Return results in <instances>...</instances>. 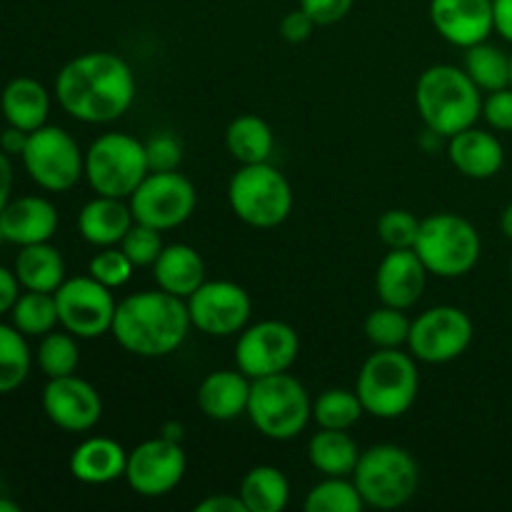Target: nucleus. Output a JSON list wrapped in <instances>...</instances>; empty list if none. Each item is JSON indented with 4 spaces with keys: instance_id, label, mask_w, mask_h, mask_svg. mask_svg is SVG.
Listing matches in <instances>:
<instances>
[{
    "instance_id": "3c124183",
    "label": "nucleus",
    "mask_w": 512,
    "mask_h": 512,
    "mask_svg": "<svg viewBox=\"0 0 512 512\" xmlns=\"http://www.w3.org/2000/svg\"><path fill=\"white\" fill-rule=\"evenodd\" d=\"M500 230L508 240H512V203L505 205V210L500 213Z\"/></svg>"
},
{
    "instance_id": "412c9836",
    "label": "nucleus",
    "mask_w": 512,
    "mask_h": 512,
    "mask_svg": "<svg viewBox=\"0 0 512 512\" xmlns=\"http://www.w3.org/2000/svg\"><path fill=\"white\" fill-rule=\"evenodd\" d=\"M448 158L465 178L488 180L503 170L505 148L498 135L473 125L448 138Z\"/></svg>"
},
{
    "instance_id": "2f4dec72",
    "label": "nucleus",
    "mask_w": 512,
    "mask_h": 512,
    "mask_svg": "<svg viewBox=\"0 0 512 512\" xmlns=\"http://www.w3.org/2000/svg\"><path fill=\"white\" fill-rule=\"evenodd\" d=\"M13 325L25 335V338H43L58 320V305H55V293H38V290H25L18 295L13 310H10Z\"/></svg>"
},
{
    "instance_id": "f3484780",
    "label": "nucleus",
    "mask_w": 512,
    "mask_h": 512,
    "mask_svg": "<svg viewBox=\"0 0 512 512\" xmlns=\"http://www.w3.org/2000/svg\"><path fill=\"white\" fill-rule=\"evenodd\" d=\"M43 410L55 428L65 433H88L103 418V398L93 383L73 373L48 378L43 388Z\"/></svg>"
},
{
    "instance_id": "de8ad7c7",
    "label": "nucleus",
    "mask_w": 512,
    "mask_h": 512,
    "mask_svg": "<svg viewBox=\"0 0 512 512\" xmlns=\"http://www.w3.org/2000/svg\"><path fill=\"white\" fill-rule=\"evenodd\" d=\"M495 33L512 43V0H493Z\"/></svg>"
},
{
    "instance_id": "1a4fd4ad",
    "label": "nucleus",
    "mask_w": 512,
    "mask_h": 512,
    "mask_svg": "<svg viewBox=\"0 0 512 512\" xmlns=\"http://www.w3.org/2000/svg\"><path fill=\"white\" fill-rule=\"evenodd\" d=\"M148 173L145 143L128 133H103L85 153V178L98 195L128 200Z\"/></svg>"
},
{
    "instance_id": "bb28decb",
    "label": "nucleus",
    "mask_w": 512,
    "mask_h": 512,
    "mask_svg": "<svg viewBox=\"0 0 512 512\" xmlns=\"http://www.w3.org/2000/svg\"><path fill=\"white\" fill-rule=\"evenodd\" d=\"M308 460L325 478H353L360 448L348 430L320 428L308 440Z\"/></svg>"
},
{
    "instance_id": "aec40b11",
    "label": "nucleus",
    "mask_w": 512,
    "mask_h": 512,
    "mask_svg": "<svg viewBox=\"0 0 512 512\" xmlns=\"http://www.w3.org/2000/svg\"><path fill=\"white\" fill-rule=\"evenodd\" d=\"M55 230H58V210L48 198H40V195L10 200L0 213V238L18 248L50 243Z\"/></svg>"
},
{
    "instance_id": "6e6552de",
    "label": "nucleus",
    "mask_w": 512,
    "mask_h": 512,
    "mask_svg": "<svg viewBox=\"0 0 512 512\" xmlns=\"http://www.w3.org/2000/svg\"><path fill=\"white\" fill-rule=\"evenodd\" d=\"M365 505L375 510H395L415 498L420 468L413 455L393 443H380L363 450L353 473Z\"/></svg>"
},
{
    "instance_id": "c9c22d12",
    "label": "nucleus",
    "mask_w": 512,
    "mask_h": 512,
    "mask_svg": "<svg viewBox=\"0 0 512 512\" xmlns=\"http://www.w3.org/2000/svg\"><path fill=\"white\" fill-rule=\"evenodd\" d=\"M38 365L45 373V378H63V375H73L80 365L78 338H75L73 333H68V330H63V333L50 330L48 335L40 338Z\"/></svg>"
},
{
    "instance_id": "6e6d98bb",
    "label": "nucleus",
    "mask_w": 512,
    "mask_h": 512,
    "mask_svg": "<svg viewBox=\"0 0 512 512\" xmlns=\"http://www.w3.org/2000/svg\"><path fill=\"white\" fill-rule=\"evenodd\" d=\"M510 280H512V258H510Z\"/></svg>"
},
{
    "instance_id": "423d86ee",
    "label": "nucleus",
    "mask_w": 512,
    "mask_h": 512,
    "mask_svg": "<svg viewBox=\"0 0 512 512\" xmlns=\"http://www.w3.org/2000/svg\"><path fill=\"white\" fill-rule=\"evenodd\" d=\"M415 253L430 275L438 278H463L473 273L480 260L483 240L468 218L455 213H433L420 220Z\"/></svg>"
},
{
    "instance_id": "2eb2a0df",
    "label": "nucleus",
    "mask_w": 512,
    "mask_h": 512,
    "mask_svg": "<svg viewBox=\"0 0 512 512\" xmlns=\"http://www.w3.org/2000/svg\"><path fill=\"white\" fill-rule=\"evenodd\" d=\"M193 328L210 338H230L248 328L253 300L243 285L233 280H205L188 300Z\"/></svg>"
},
{
    "instance_id": "4be33fe9",
    "label": "nucleus",
    "mask_w": 512,
    "mask_h": 512,
    "mask_svg": "<svg viewBox=\"0 0 512 512\" xmlns=\"http://www.w3.org/2000/svg\"><path fill=\"white\" fill-rule=\"evenodd\" d=\"M250 388H253V380L243 370H215L205 375L195 400L205 418L215 423H230L248 413Z\"/></svg>"
},
{
    "instance_id": "f03ea898",
    "label": "nucleus",
    "mask_w": 512,
    "mask_h": 512,
    "mask_svg": "<svg viewBox=\"0 0 512 512\" xmlns=\"http://www.w3.org/2000/svg\"><path fill=\"white\" fill-rule=\"evenodd\" d=\"M190 328L188 303L158 288L120 300L110 333L130 355L165 358L185 343Z\"/></svg>"
},
{
    "instance_id": "a211bd4d",
    "label": "nucleus",
    "mask_w": 512,
    "mask_h": 512,
    "mask_svg": "<svg viewBox=\"0 0 512 512\" xmlns=\"http://www.w3.org/2000/svg\"><path fill=\"white\" fill-rule=\"evenodd\" d=\"M430 23L455 48H470L495 33L493 0H430Z\"/></svg>"
},
{
    "instance_id": "c756f323",
    "label": "nucleus",
    "mask_w": 512,
    "mask_h": 512,
    "mask_svg": "<svg viewBox=\"0 0 512 512\" xmlns=\"http://www.w3.org/2000/svg\"><path fill=\"white\" fill-rule=\"evenodd\" d=\"M225 148L240 165L268 163L275 150L273 128L258 115H238L225 130Z\"/></svg>"
},
{
    "instance_id": "dca6fc26",
    "label": "nucleus",
    "mask_w": 512,
    "mask_h": 512,
    "mask_svg": "<svg viewBox=\"0 0 512 512\" xmlns=\"http://www.w3.org/2000/svg\"><path fill=\"white\" fill-rule=\"evenodd\" d=\"M188 458L183 445L168 438H150L128 453L125 483L140 498H163L173 493L185 478Z\"/></svg>"
},
{
    "instance_id": "864d4df0",
    "label": "nucleus",
    "mask_w": 512,
    "mask_h": 512,
    "mask_svg": "<svg viewBox=\"0 0 512 512\" xmlns=\"http://www.w3.org/2000/svg\"><path fill=\"white\" fill-rule=\"evenodd\" d=\"M0 512H20V505L8 498H0Z\"/></svg>"
},
{
    "instance_id": "c85d7f7f",
    "label": "nucleus",
    "mask_w": 512,
    "mask_h": 512,
    "mask_svg": "<svg viewBox=\"0 0 512 512\" xmlns=\"http://www.w3.org/2000/svg\"><path fill=\"white\" fill-rule=\"evenodd\" d=\"M238 495L248 512H283L290 503V483L275 465H255L240 480Z\"/></svg>"
},
{
    "instance_id": "20e7f679",
    "label": "nucleus",
    "mask_w": 512,
    "mask_h": 512,
    "mask_svg": "<svg viewBox=\"0 0 512 512\" xmlns=\"http://www.w3.org/2000/svg\"><path fill=\"white\" fill-rule=\"evenodd\" d=\"M365 413L378 420H398L415 405L420 393L418 360L403 348H375L355 383Z\"/></svg>"
},
{
    "instance_id": "cd10ccee",
    "label": "nucleus",
    "mask_w": 512,
    "mask_h": 512,
    "mask_svg": "<svg viewBox=\"0 0 512 512\" xmlns=\"http://www.w3.org/2000/svg\"><path fill=\"white\" fill-rule=\"evenodd\" d=\"M15 278L20 288L55 293L65 283V260L50 243H35L20 248L15 255Z\"/></svg>"
},
{
    "instance_id": "5fc2aeb1",
    "label": "nucleus",
    "mask_w": 512,
    "mask_h": 512,
    "mask_svg": "<svg viewBox=\"0 0 512 512\" xmlns=\"http://www.w3.org/2000/svg\"><path fill=\"white\" fill-rule=\"evenodd\" d=\"M510 88H512V53H510Z\"/></svg>"
},
{
    "instance_id": "473e14b6",
    "label": "nucleus",
    "mask_w": 512,
    "mask_h": 512,
    "mask_svg": "<svg viewBox=\"0 0 512 512\" xmlns=\"http://www.w3.org/2000/svg\"><path fill=\"white\" fill-rule=\"evenodd\" d=\"M30 348L15 325L0 323V395L18 390L30 375Z\"/></svg>"
},
{
    "instance_id": "79ce46f5",
    "label": "nucleus",
    "mask_w": 512,
    "mask_h": 512,
    "mask_svg": "<svg viewBox=\"0 0 512 512\" xmlns=\"http://www.w3.org/2000/svg\"><path fill=\"white\" fill-rule=\"evenodd\" d=\"M483 118L498 133H512V88H500L483 100Z\"/></svg>"
},
{
    "instance_id": "72a5a7b5",
    "label": "nucleus",
    "mask_w": 512,
    "mask_h": 512,
    "mask_svg": "<svg viewBox=\"0 0 512 512\" xmlns=\"http://www.w3.org/2000/svg\"><path fill=\"white\" fill-rule=\"evenodd\" d=\"M363 415L365 408L355 390L328 388L313 400V420L318 428L350 430Z\"/></svg>"
},
{
    "instance_id": "ddd939ff",
    "label": "nucleus",
    "mask_w": 512,
    "mask_h": 512,
    "mask_svg": "<svg viewBox=\"0 0 512 512\" xmlns=\"http://www.w3.org/2000/svg\"><path fill=\"white\" fill-rule=\"evenodd\" d=\"M55 305L63 330L78 340H93L110 333L118 310L113 290L98 283L93 275L65 278V283L55 290Z\"/></svg>"
},
{
    "instance_id": "f257e3e1",
    "label": "nucleus",
    "mask_w": 512,
    "mask_h": 512,
    "mask_svg": "<svg viewBox=\"0 0 512 512\" xmlns=\"http://www.w3.org/2000/svg\"><path fill=\"white\" fill-rule=\"evenodd\" d=\"M138 95L135 73L118 53L93 50L68 60L55 78V98L70 118L105 125L125 115Z\"/></svg>"
},
{
    "instance_id": "8fccbe9b",
    "label": "nucleus",
    "mask_w": 512,
    "mask_h": 512,
    "mask_svg": "<svg viewBox=\"0 0 512 512\" xmlns=\"http://www.w3.org/2000/svg\"><path fill=\"white\" fill-rule=\"evenodd\" d=\"M10 193H13V163L10 155L0 150V213L10 203Z\"/></svg>"
},
{
    "instance_id": "4468645a",
    "label": "nucleus",
    "mask_w": 512,
    "mask_h": 512,
    "mask_svg": "<svg viewBox=\"0 0 512 512\" xmlns=\"http://www.w3.org/2000/svg\"><path fill=\"white\" fill-rule=\"evenodd\" d=\"M300 355V338L283 320H260L240 330L235 343V365L250 380L288 373Z\"/></svg>"
},
{
    "instance_id": "39448f33",
    "label": "nucleus",
    "mask_w": 512,
    "mask_h": 512,
    "mask_svg": "<svg viewBox=\"0 0 512 512\" xmlns=\"http://www.w3.org/2000/svg\"><path fill=\"white\" fill-rule=\"evenodd\" d=\"M245 415L260 435L288 443L298 438L313 420V400L295 375H268V378L253 380Z\"/></svg>"
},
{
    "instance_id": "a19ab883",
    "label": "nucleus",
    "mask_w": 512,
    "mask_h": 512,
    "mask_svg": "<svg viewBox=\"0 0 512 512\" xmlns=\"http://www.w3.org/2000/svg\"><path fill=\"white\" fill-rule=\"evenodd\" d=\"M148 150L150 173H168V170H178L180 160H183V145L175 135L160 133L145 143Z\"/></svg>"
},
{
    "instance_id": "603ef678",
    "label": "nucleus",
    "mask_w": 512,
    "mask_h": 512,
    "mask_svg": "<svg viewBox=\"0 0 512 512\" xmlns=\"http://www.w3.org/2000/svg\"><path fill=\"white\" fill-rule=\"evenodd\" d=\"M163 438H168V440H175V443H180V438H183V428H180L178 423H170V425H165V428H163Z\"/></svg>"
},
{
    "instance_id": "9b49d317",
    "label": "nucleus",
    "mask_w": 512,
    "mask_h": 512,
    "mask_svg": "<svg viewBox=\"0 0 512 512\" xmlns=\"http://www.w3.org/2000/svg\"><path fill=\"white\" fill-rule=\"evenodd\" d=\"M475 338V325L463 308L435 305L410 323L408 350L415 360L445 365L468 353Z\"/></svg>"
},
{
    "instance_id": "393cba45",
    "label": "nucleus",
    "mask_w": 512,
    "mask_h": 512,
    "mask_svg": "<svg viewBox=\"0 0 512 512\" xmlns=\"http://www.w3.org/2000/svg\"><path fill=\"white\" fill-rule=\"evenodd\" d=\"M153 278L160 290L188 300L205 283V260L193 245L170 243L153 263Z\"/></svg>"
},
{
    "instance_id": "4c0bfd02",
    "label": "nucleus",
    "mask_w": 512,
    "mask_h": 512,
    "mask_svg": "<svg viewBox=\"0 0 512 512\" xmlns=\"http://www.w3.org/2000/svg\"><path fill=\"white\" fill-rule=\"evenodd\" d=\"M133 273H135L133 260L123 253L120 245L100 248L88 263V275H93L98 283H103L105 288L110 290H118L123 288V285H128L130 278H133Z\"/></svg>"
},
{
    "instance_id": "49530a36",
    "label": "nucleus",
    "mask_w": 512,
    "mask_h": 512,
    "mask_svg": "<svg viewBox=\"0 0 512 512\" xmlns=\"http://www.w3.org/2000/svg\"><path fill=\"white\" fill-rule=\"evenodd\" d=\"M20 295V283L15 278V270H8L0 265V315L10 313Z\"/></svg>"
},
{
    "instance_id": "e433bc0d",
    "label": "nucleus",
    "mask_w": 512,
    "mask_h": 512,
    "mask_svg": "<svg viewBox=\"0 0 512 512\" xmlns=\"http://www.w3.org/2000/svg\"><path fill=\"white\" fill-rule=\"evenodd\" d=\"M410 323L413 320L405 315V310L380 305L365 318V338L373 348H403L408 345Z\"/></svg>"
},
{
    "instance_id": "b1692460",
    "label": "nucleus",
    "mask_w": 512,
    "mask_h": 512,
    "mask_svg": "<svg viewBox=\"0 0 512 512\" xmlns=\"http://www.w3.org/2000/svg\"><path fill=\"white\" fill-rule=\"evenodd\" d=\"M133 223L130 203H125L123 198H110V195H95L78 213V233L83 235L85 243L95 248L120 245Z\"/></svg>"
},
{
    "instance_id": "9d476101",
    "label": "nucleus",
    "mask_w": 512,
    "mask_h": 512,
    "mask_svg": "<svg viewBox=\"0 0 512 512\" xmlns=\"http://www.w3.org/2000/svg\"><path fill=\"white\" fill-rule=\"evenodd\" d=\"M20 160L30 180L48 193H65L85 175V153L78 140L58 125L45 123L33 130Z\"/></svg>"
},
{
    "instance_id": "0eeeda50",
    "label": "nucleus",
    "mask_w": 512,
    "mask_h": 512,
    "mask_svg": "<svg viewBox=\"0 0 512 512\" xmlns=\"http://www.w3.org/2000/svg\"><path fill=\"white\" fill-rule=\"evenodd\" d=\"M228 203L240 223L270 230L283 225L293 213V188L270 160L240 165L228 183Z\"/></svg>"
},
{
    "instance_id": "7ed1b4c3",
    "label": "nucleus",
    "mask_w": 512,
    "mask_h": 512,
    "mask_svg": "<svg viewBox=\"0 0 512 512\" xmlns=\"http://www.w3.org/2000/svg\"><path fill=\"white\" fill-rule=\"evenodd\" d=\"M415 105L425 128L440 138H453L483 118V90L465 68L438 63L420 73L415 83Z\"/></svg>"
},
{
    "instance_id": "a18cd8bd",
    "label": "nucleus",
    "mask_w": 512,
    "mask_h": 512,
    "mask_svg": "<svg viewBox=\"0 0 512 512\" xmlns=\"http://www.w3.org/2000/svg\"><path fill=\"white\" fill-rule=\"evenodd\" d=\"M195 512H248L243 498L233 493H220V495H208L205 500H200L195 505Z\"/></svg>"
},
{
    "instance_id": "6ab92c4d",
    "label": "nucleus",
    "mask_w": 512,
    "mask_h": 512,
    "mask_svg": "<svg viewBox=\"0 0 512 512\" xmlns=\"http://www.w3.org/2000/svg\"><path fill=\"white\" fill-rule=\"evenodd\" d=\"M428 275V268L413 248L390 250L380 260L378 273H375V290H378L380 303L400 310L413 308L423 298Z\"/></svg>"
},
{
    "instance_id": "ea45409f",
    "label": "nucleus",
    "mask_w": 512,
    "mask_h": 512,
    "mask_svg": "<svg viewBox=\"0 0 512 512\" xmlns=\"http://www.w3.org/2000/svg\"><path fill=\"white\" fill-rule=\"evenodd\" d=\"M120 248H123V253L133 260L135 268H153L158 255L163 253L165 243L160 230L143 223H133V228L125 233L123 240H120Z\"/></svg>"
},
{
    "instance_id": "5701e85b",
    "label": "nucleus",
    "mask_w": 512,
    "mask_h": 512,
    "mask_svg": "<svg viewBox=\"0 0 512 512\" xmlns=\"http://www.w3.org/2000/svg\"><path fill=\"white\" fill-rule=\"evenodd\" d=\"M70 475L85 485H108L125 478L128 450L113 438L93 435L83 440L70 455Z\"/></svg>"
},
{
    "instance_id": "7c9ffc66",
    "label": "nucleus",
    "mask_w": 512,
    "mask_h": 512,
    "mask_svg": "<svg viewBox=\"0 0 512 512\" xmlns=\"http://www.w3.org/2000/svg\"><path fill=\"white\" fill-rule=\"evenodd\" d=\"M463 68L483 93H493L510 85V55L488 40L465 48Z\"/></svg>"
},
{
    "instance_id": "37998d69",
    "label": "nucleus",
    "mask_w": 512,
    "mask_h": 512,
    "mask_svg": "<svg viewBox=\"0 0 512 512\" xmlns=\"http://www.w3.org/2000/svg\"><path fill=\"white\" fill-rule=\"evenodd\" d=\"M353 5L355 0H300V8L315 20L318 28H328V25H335L343 18H348Z\"/></svg>"
},
{
    "instance_id": "f704fd0d",
    "label": "nucleus",
    "mask_w": 512,
    "mask_h": 512,
    "mask_svg": "<svg viewBox=\"0 0 512 512\" xmlns=\"http://www.w3.org/2000/svg\"><path fill=\"white\" fill-rule=\"evenodd\" d=\"M303 508L305 512H363L368 505L353 478H323L305 495Z\"/></svg>"
},
{
    "instance_id": "c03bdc74",
    "label": "nucleus",
    "mask_w": 512,
    "mask_h": 512,
    "mask_svg": "<svg viewBox=\"0 0 512 512\" xmlns=\"http://www.w3.org/2000/svg\"><path fill=\"white\" fill-rule=\"evenodd\" d=\"M315 28H318V25H315V20L310 18L303 8L290 10V13L280 20V35H283L288 43H295V45L305 43V40L313 35Z\"/></svg>"
},
{
    "instance_id": "f8f14e48",
    "label": "nucleus",
    "mask_w": 512,
    "mask_h": 512,
    "mask_svg": "<svg viewBox=\"0 0 512 512\" xmlns=\"http://www.w3.org/2000/svg\"><path fill=\"white\" fill-rule=\"evenodd\" d=\"M128 203L135 223L150 225L165 233L193 218L198 208V193L183 173L168 170V173H148V178L138 185Z\"/></svg>"
},
{
    "instance_id": "58836bf2",
    "label": "nucleus",
    "mask_w": 512,
    "mask_h": 512,
    "mask_svg": "<svg viewBox=\"0 0 512 512\" xmlns=\"http://www.w3.org/2000/svg\"><path fill=\"white\" fill-rule=\"evenodd\" d=\"M420 233V220L410 210H385L378 218V238L388 250L415 248Z\"/></svg>"
},
{
    "instance_id": "09e8293b",
    "label": "nucleus",
    "mask_w": 512,
    "mask_h": 512,
    "mask_svg": "<svg viewBox=\"0 0 512 512\" xmlns=\"http://www.w3.org/2000/svg\"><path fill=\"white\" fill-rule=\"evenodd\" d=\"M28 135L30 133H25V130L8 125V130H3V135H0V150L8 155H23L25 145H28Z\"/></svg>"
},
{
    "instance_id": "a878e982",
    "label": "nucleus",
    "mask_w": 512,
    "mask_h": 512,
    "mask_svg": "<svg viewBox=\"0 0 512 512\" xmlns=\"http://www.w3.org/2000/svg\"><path fill=\"white\" fill-rule=\"evenodd\" d=\"M0 113L8 120V125L33 133L48 123L50 93L35 78H15L3 88Z\"/></svg>"
}]
</instances>
